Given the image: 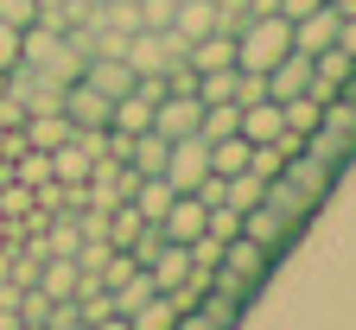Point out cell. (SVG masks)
<instances>
[{"label": "cell", "instance_id": "obj_1", "mask_svg": "<svg viewBox=\"0 0 356 330\" xmlns=\"http://www.w3.org/2000/svg\"><path fill=\"white\" fill-rule=\"evenodd\" d=\"M286 51H293V19H280V13H248L236 26V70H261L267 76Z\"/></svg>", "mask_w": 356, "mask_h": 330}, {"label": "cell", "instance_id": "obj_2", "mask_svg": "<svg viewBox=\"0 0 356 330\" xmlns=\"http://www.w3.org/2000/svg\"><path fill=\"white\" fill-rule=\"evenodd\" d=\"M242 235H248V242H261L267 254H286L293 242H299V235H305V216H293V210H280L274 197H261L254 210H242Z\"/></svg>", "mask_w": 356, "mask_h": 330}, {"label": "cell", "instance_id": "obj_3", "mask_svg": "<svg viewBox=\"0 0 356 330\" xmlns=\"http://www.w3.org/2000/svg\"><path fill=\"white\" fill-rule=\"evenodd\" d=\"M172 191H197V184L210 178V147H204V133H185V140H172L165 147V172H159Z\"/></svg>", "mask_w": 356, "mask_h": 330}, {"label": "cell", "instance_id": "obj_4", "mask_svg": "<svg viewBox=\"0 0 356 330\" xmlns=\"http://www.w3.org/2000/svg\"><path fill=\"white\" fill-rule=\"evenodd\" d=\"M280 178L293 184L299 197H312V204H325V197L337 191V178H343V172H337V165H325V159H312V153L299 147V153H286V159H280Z\"/></svg>", "mask_w": 356, "mask_h": 330}, {"label": "cell", "instance_id": "obj_5", "mask_svg": "<svg viewBox=\"0 0 356 330\" xmlns=\"http://www.w3.org/2000/svg\"><path fill=\"white\" fill-rule=\"evenodd\" d=\"M204 222H210V204H204L197 191H172V204H165V216H159V235L191 248L197 235H204Z\"/></svg>", "mask_w": 356, "mask_h": 330}, {"label": "cell", "instance_id": "obj_6", "mask_svg": "<svg viewBox=\"0 0 356 330\" xmlns=\"http://www.w3.org/2000/svg\"><path fill=\"white\" fill-rule=\"evenodd\" d=\"M337 7H331V0H325V7H312V13H299L293 19V51H305V58H318V51H331V44H337Z\"/></svg>", "mask_w": 356, "mask_h": 330}, {"label": "cell", "instance_id": "obj_7", "mask_svg": "<svg viewBox=\"0 0 356 330\" xmlns=\"http://www.w3.org/2000/svg\"><path fill=\"white\" fill-rule=\"evenodd\" d=\"M64 115H70V127H108V115H115V102L102 96L96 83H64Z\"/></svg>", "mask_w": 356, "mask_h": 330}, {"label": "cell", "instance_id": "obj_8", "mask_svg": "<svg viewBox=\"0 0 356 330\" xmlns=\"http://www.w3.org/2000/svg\"><path fill=\"white\" fill-rule=\"evenodd\" d=\"M76 127H70V115L64 108H38V115H26L19 121V147H38V153H51V147H64Z\"/></svg>", "mask_w": 356, "mask_h": 330}, {"label": "cell", "instance_id": "obj_9", "mask_svg": "<svg viewBox=\"0 0 356 330\" xmlns=\"http://www.w3.org/2000/svg\"><path fill=\"white\" fill-rule=\"evenodd\" d=\"M185 64L191 70H229L236 64V32H204L185 44Z\"/></svg>", "mask_w": 356, "mask_h": 330}, {"label": "cell", "instance_id": "obj_10", "mask_svg": "<svg viewBox=\"0 0 356 330\" xmlns=\"http://www.w3.org/2000/svg\"><path fill=\"white\" fill-rule=\"evenodd\" d=\"M350 70H356V64H350L337 44H331V51H318V58H312V83H305V89H312V96H337V89L350 83Z\"/></svg>", "mask_w": 356, "mask_h": 330}, {"label": "cell", "instance_id": "obj_11", "mask_svg": "<svg viewBox=\"0 0 356 330\" xmlns=\"http://www.w3.org/2000/svg\"><path fill=\"white\" fill-rule=\"evenodd\" d=\"M204 147H210V172H216V178H229V172H248L254 140H242V133H222V140H204Z\"/></svg>", "mask_w": 356, "mask_h": 330}, {"label": "cell", "instance_id": "obj_12", "mask_svg": "<svg viewBox=\"0 0 356 330\" xmlns=\"http://www.w3.org/2000/svg\"><path fill=\"white\" fill-rule=\"evenodd\" d=\"M165 147H172V140L153 133V127H147V133H134V140H127V165L140 172V178H153V172H165Z\"/></svg>", "mask_w": 356, "mask_h": 330}, {"label": "cell", "instance_id": "obj_13", "mask_svg": "<svg viewBox=\"0 0 356 330\" xmlns=\"http://www.w3.org/2000/svg\"><path fill=\"white\" fill-rule=\"evenodd\" d=\"M172 32H178V38L216 32V7H210V0H178V7H172Z\"/></svg>", "mask_w": 356, "mask_h": 330}, {"label": "cell", "instance_id": "obj_14", "mask_svg": "<svg viewBox=\"0 0 356 330\" xmlns=\"http://www.w3.org/2000/svg\"><path fill=\"white\" fill-rule=\"evenodd\" d=\"M38 292H44V299H76V261H70V254H44Z\"/></svg>", "mask_w": 356, "mask_h": 330}, {"label": "cell", "instance_id": "obj_15", "mask_svg": "<svg viewBox=\"0 0 356 330\" xmlns=\"http://www.w3.org/2000/svg\"><path fill=\"white\" fill-rule=\"evenodd\" d=\"M318 115H325V96H312V89H305V96H286V102H280V121H286L299 140L318 127Z\"/></svg>", "mask_w": 356, "mask_h": 330}, {"label": "cell", "instance_id": "obj_16", "mask_svg": "<svg viewBox=\"0 0 356 330\" xmlns=\"http://www.w3.org/2000/svg\"><path fill=\"white\" fill-rule=\"evenodd\" d=\"M127 324H140V330H165V324H178V305H172L165 292H153L147 305H134V311H127Z\"/></svg>", "mask_w": 356, "mask_h": 330}, {"label": "cell", "instance_id": "obj_17", "mask_svg": "<svg viewBox=\"0 0 356 330\" xmlns=\"http://www.w3.org/2000/svg\"><path fill=\"white\" fill-rule=\"evenodd\" d=\"M44 178H51V153H38V147H19V184H32V191H38Z\"/></svg>", "mask_w": 356, "mask_h": 330}, {"label": "cell", "instance_id": "obj_18", "mask_svg": "<svg viewBox=\"0 0 356 330\" xmlns=\"http://www.w3.org/2000/svg\"><path fill=\"white\" fill-rule=\"evenodd\" d=\"M236 229H242V210H229V204H210V222H204V235H216V242H229Z\"/></svg>", "mask_w": 356, "mask_h": 330}, {"label": "cell", "instance_id": "obj_19", "mask_svg": "<svg viewBox=\"0 0 356 330\" xmlns=\"http://www.w3.org/2000/svg\"><path fill=\"white\" fill-rule=\"evenodd\" d=\"M13 64H19V26H13V19H0V76H7Z\"/></svg>", "mask_w": 356, "mask_h": 330}, {"label": "cell", "instance_id": "obj_20", "mask_svg": "<svg viewBox=\"0 0 356 330\" xmlns=\"http://www.w3.org/2000/svg\"><path fill=\"white\" fill-rule=\"evenodd\" d=\"M26 121V102L13 96V89H0V127H19Z\"/></svg>", "mask_w": 356, "mask_h": 330}, {"label": "cell", "instance_id": "obj_21", "mask_svg": "<svg viewBox=\"0 0 356 330\" xmlns=\"http://www.w3.org/2000/svg\"><path fill=\"white\" fill-rule=\"evenodd\" d=\"M0 19H13V26H32V19H38V7H32V0H0Z\"/></svg>", "mask_w": 356, "mask_h": 330}, {"label": "cell", "instance_id": "obj_22", "mask_svg": "<svg viewBox=\"0 0 356 330\" xmlns=\"http://www.w3.org/2000/svg\"><path fill=\"white\" fill-rule=\"evenodd\" d=\"M337 51L356 64V13H343V19H337Z\"/></svg>", "mask_w": 356, "mask_h": 330}, {"label": "cell", "instance_id": "obj_23", "mask_svg": "<svg viewBox=\"0 0 356 330\" xmlns=\"http://www.w3.org/2000/svg\"><path fill=\"white\" fill-rule=\"evenodd\" d=\"M312 7H325V0H274L280 19H299V13H312Z\"/></svg>", "mask_w": 356, "mask_h": 330}, {"label": "cell", "instance_id": "obj_24", "mask_svg": "<svg viewBox=\"0 0 356 330\" xmlns=\"http://www.w3.org/2000/svg\"><path fill=\"white\" fill-rule=\"evenodd\" d=\"M32 7H38V19H64V7H70V0H32Z\"/></svg>", "mask_w": 356, "mask_h": 330}, {"label": "cell", "instance_id": "obj_25", "mask_svg": "<svg viewBox=\"0 0 356 330\" xmlns=\"http://www.w3.org/2000/svg\"><path fill=\"white\" fill-rule=\"evenodd\" d=\"M70 7H83V13H89V7H102V0H70Z\"/></svg>", "mask_w": 356, "mask_h": 330}]
</instances>
